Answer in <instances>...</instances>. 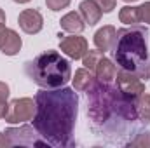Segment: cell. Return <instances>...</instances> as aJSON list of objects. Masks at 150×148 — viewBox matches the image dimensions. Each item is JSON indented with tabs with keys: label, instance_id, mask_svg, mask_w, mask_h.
I'll use <instances>...</instances> for the list:
<instances>
[{
	"label": "cell",
	"instance_id": "277c9868",
	"mask_svg": "<svg viewBox=\"0 0 150 148\" xmlns=\"http://www.w3.org/2000/svg\"><path fill=\"white\" fill-rule=\"evenodd\" d=\"M25 73L42 89H58L72 78V66L59 52L47 51L25 63Z\"/></svg>",
	"mask_w": 150,
	"mask_h": 148
},
{
	"label": "cell",
	"instance_id": "9a60e30c",
	"mask_svg": "<svg viewBox=\"0 0 150 148\" xmlns=\"http://www.w3.org/2000/svg\"><path fill=\"white\" fill-rule=\"evenodd\" d=\"M59 25H61V30L68 32V33H80L86 28V23H84L82 16L79 12H75V11L65 14L61 18V21H59Z\"/></svg>",
	"mask_w": 150,
	"mask_h": 148
},
{
	"label": "cell",
	"instance_id": "ba28073f",
	"mask_svg": "<svg viewBox=\"0 0 150 148\" xmlns=\"http://www.w3.org/2000/svg\"><path fill=\"white\" fill-rule=\"evenodd\" d=\"M58 37H59V49H61V52L67 54L72 59H82L84 54L89 51L87 40L84 37H79L75 33L74 35H68V37H65V35L59 33Z\"/></svg>",
	"mask_w": 150,
	"mask_h": 148
},
{
	"label": "cell",
	"instance_id": "5bb4252c",
	"mask_svg": "<svg viewBox=\"0 0 150 148\" xmlns=\"http://www.w3.org/2000/svg\"><path fill=\"white\" fill-rule=\"evenodd\" d=\"M96 80H98V78L93 75L91 70H87V68H79V70L75 72V77L72 78V82H74V89L75 91H79V92H86V91H89V89L94 85Z\"/></svg>",
	"mask_w": 150,
	"mask_h": 148
},
{
	"label": "cell",
	"instance_id": "7a4b0ae2",
	"mask_svg": "<svg viewBox=\"0 0 150 148\" xmlns=\"http://www.w3.org/2000/svg\"><path fill=\"white\" fill-rule=\"evenodd\" d=\"M87 94V115L93 120V127L98 129L100 125H107L112 117H117L126 122L138 120L136 101L120 92L119 87H112L110 84H103L100 80L86 91Z\"/></svg>",
	"mask_w": 150,
	"mask_h": 148
},
{
	"label": "cell",
	"instance_id": "3957f363",
	"mask_svg": "<svg viewBox=\"0 0 150 148\" xmlns=\"http://www.w3.org/2000/svg\"><path fill=\"white\" fill-rule=\"evenodd\" d=\"M147 28L131 26L117 30V37L113 42V59L122 70L138 72L149 61V45H147Z\"/></svg>",
	"mask_w": 150,
	"mask_h": 148
},
{
	"label": "cell",
	"instance_id": "d4e9b609",
	"mask_svg": "<svg viewBox=\"0 0 150 148\" xmlns=\"http://www.w3.org/2000/svg\"><path fill=\"white\" fill-rule=\"evenodd\" d=\"M2 26H5V12L0 9V28Z\"/></svg>",
	"mask_w": 150,
	"mask_h": 148
},
{
	"label": "cell",
	"instance_id": "4fadbf2b",
	"mask_svg": "<svg viewBox=\"0 0 150 148\" xmlns=\"http://www.w3.org/2000/svg\"><path fill=\"white\" fill-rule=\"evenodd\" d=\"M94 73H96V78H98L100 82H103V84H112L113 80H115V75H117V68H115V65H113L108 58L103 56V58L98 61Z\"/></svg>",
	"mask_w": 150,
	"mask_h": 148
},
{
	"label": "cell",
	"instance_id": "e0dca14e",
	"mask_svg": "<svg viewBox=\"0 0 150 148\" xmlns=\"http://www.w3.org/2000/svg\"><path fill=\"white\" fill-rule=\"evenodd\" d=\"M136 111H138V120L143 124H150V94H142L136 101Z\"/></svg>",
	"mask_w": 150,
	"mask_h": 148
},
{
	"label": "cell",
	"instance_id": "7c38bea8",
	"mask_svg": "<svg viewBox=\"0 0 150 148\" xmlns=\"http://www.w3.org/2000/svg\"><path fill=\"white\" fill-rule=\"evenodd\" d=\"M117 37V30L113 28L112 25H107L103 28H100L96 33H94V45L100 49V51H110L113 47V42Z\"/></svg>",
	"mask_w": 150,
	"mask_h": 148
},
{
	"label": "cell",
	"instance_id": "ac0fdd59",
	"mask_svg": "<svg viewBox=\"0 0 150 148\" xmlns=\"http://www.w3.org/2000/svg\"><path fill=\"white\" fill-rule=\"evenodd\" d=\"M103 58V51H87L86 54H84V58H82V65L87 68V70H91V72H94L96 70V65H98V61Z\"/></svg>",
	"mask_w": 150,
	"mask_h": 148
},
{
	"label": "cell",
	"instance_id": "5b68a950",
	"mask_svg": "<svg viewBox=\"0 0 150 148\" xmlns=\"http://www.w3.org/2000/svg\"><path fill=\"white\" fill-rule=\"evenodd\" d=\"M49 147L35 131V127L21 125L9 127L5 132H0V148L4 147Z\"/></svg>",
	"mask_w": 150,
	"mask_h": 148
},
{
	"label": "cell",
	"instance_id": "2e32d148",
	"mask_svg": "<svg viewBox=\"0 0 150 148\" xmlns=\"http://www.w3.org/2000/svg\"><path fill=\"white\" fill-rule=\"evenodd\" d=\"M119 19L126 26H138V25H142L140 23V14H138V7H133V5L122 7L120 12H119Z\"/></svg>",
	"mask_w": 150,
	"mask_h": 148
},
{
	"label": "cell",
	"instance_id": "30bf717a",
	"mask_svg": "<svg viewBox=\"0 0 150 148\" xmlns=\"http://www.w3.org/2000/svg\"><path fill=\"white\" fill-rule=\"evenodd\" d=\"M21 45L23 42L16 30H11L7 26L0 28V51L5 56H16L21 51Z\"/></svg>",
	"mask_w": 150,
	"mask_h": 148
},
{
	"label": "cell",
	"instance_id": "cb8c5ba5",
	"mask_svg": "<svg viewBox=\"0 0 150 148\" xmlns=\"http://www.w3.org/2000/svg\"><path fill=\"white\" fill-rule=\"evenodd\" d=\"M7 111H9V103H7V101L0 103V118H5Z\"/></svg>",
	"mask_w": 150,
	"mask_h": 148
},
{
	"label": "cell",
	"instance_id": "d6986e66",
	"mask_svg": "<svg viewBox=\"0 0 150 148\" xmlns=\"http://www.w3.org/2000/svg\"><path fill=\"white\" fill-rule=\"evenodd\" d=\"M127 145H129V147L150 148V132H140V134H136V138H134V140H131Z\"/></svg>",
	"mask_w": 150,
	"mask_h": 148
},
{
	"label": "cell",
	"instance_id": "ffe728a7",
	"mask_svg": "<svg viewBox=\"0 0 150 148\" xmlns=\"http://www.w3.org/2000/svg\"><path fill=\"white\" fill-rule=\"evenodd\" d=\"M70 2H72V0H45V5H47V9L58 12V11H61V9H67V7L70 5Z\"/></svg>",
	"mask_w": 150,
	"mask_h": 148
},
{
	"label": "cell",
	"instance_id": "484cf974",
	"mask_svg": "<svg viewBox=\"0 0 150 148\" xmlns=\"http://www.w3.org/2000/svg\"><path fill=\"white\" fill-rule=\"evenodd\" d=\"M14 2H18V4H28V2H32V0H14Z\"/></svg>",
	"mask_w": 150,
	"mask_h": 148
},
{
	"label": "cell",
	"instance_id": "6da1fadb",
	"mask_svg": "<svg viewBox=\"0 0 150 148\" xmlns=\"http://www.w3.org/2000/svg\"><path fill=\"white\" fill-rule=\"evenodd\" d=\"M33 127L49 147H74L79 96L70 87L42 89L35 94Z\"/></svg>",
	"mask_w": 150,
	"mask_h": 148
},
{
	"label": "cell",
	"instance_id": "52a82bcc",
	"mask_svg": "<svg viewBox=\"0 0 150 148\" xmlns=\"http://www.w3.org/2000/svg\"><path fill=\"white\" fill-rule=\"evenodd\" d=\"M115 78H117V87L120 89V92L131 99H138L145 92V82L134 72H127L120 68V72L115 75Z\"/></svg>",
	"mask_w": 150,
	"mask_h": 148
},
{
	"label": "cell",
	"instance_id": "7402d4cb",
	"mask_svg": "<svg viewBox=\"0 0 150 148\" xmlns=\"http://www.w3.org/2000/svg\"><path fill=\"white\" fill-rule=\"evenodd\" d=\"M96 2H98L100 9H101L105 14L112 12L113 9H115V4H117V0H96Z\"/></svg>",
	"mask_w": 150,
	"mask_h": 148
},
{
	"label": "cell",
	"instance_id": "8992f818",
	"mask_svg": "<svg viewBox=\"0 0 150 148\" xmlns=\"http://www.w3.org/2000/svg\"><path fill=\"white\" fill-rule=\"evenodd\" d=\"M35 101L32 98H18L9 103V111L5 115V122L9 124H25L28 120H33L35 115Z\"/></svg>",
	"mask_w": 150,
	"mask_h": 148
},
{
	"label": "cell",
	"instance_id": "8fae6325",
	"mask_svg": "<svg viewBox=\"0 0 150 148\" xmlns=\"http://www.w3.org/2000/svg\"><path fill=\"white\" fill-rule=\"evenodd\" d=\"M79 14L82 16V19H84L86 25L94 26L96 23H100V19L103 16V11L100 9V5H98L96 0H84L79 5Z\"/></svg>",
	"mask_w": 150,
	"mask_h": 148
},
{
	"label": "cell",
	"instance_id": "4316f807",
	"mask_svg": "<svg viewBox=\"0 0 150 148\" xmlns=\"http://www.w3.org/2000/svg\"><path fill=\"white\" fill-rule=\"evenodd\" d=\"M124 2H131L133 4V2H138V0H124Z\"/></svg>",
	"mask_w": 150,
	"mask_h": 148
},
{
	"label": "cell",
	"instance_id": "9c48e42d",
	"mask_svg": "<svg viewBox=\"0 0 150 148\" xmlns=\"http://www.w3.org/2000/svg\"><path fill=\"white\" fill-rule=\"evenodd\" d=\"M18 23H19V28L28 35H35L44 28V18L35 9H25L19 14Z\"/></svg>",
	"mask_w": 150,
	"mask_h": 148
},
{
	"label": "cell",
	"instance_id": "603a6c76",
	"mask_svg": "<svg viewBox=\"0 0 150 148\" xmlns=\"http://www.w3.org/2000/svg\"><path fill=\"white\" fill-rule=\"evenodd\" d=\"M7 98H9V85L5 82H0V103L7 101Z\"/></svg>",
	"mask_w": 150,
	"mask_h": 148
},
{
	"label": "cell",
	"instance_id": "44dd1931",
	"mask_svg": "<svg viewBox=\"0 0 150 148\" xmlns=\"http://www.w3.org/2000/svg\"><path fill=\"white\" fill-rule=\"evenodd\" d=\"M138 14H140V23L150 26V2H145L138 7Z\"/></svg>",
	"mask_w": 150,
	"mask_h": 148
}]
</instances>
